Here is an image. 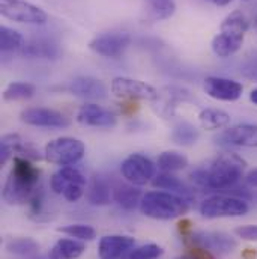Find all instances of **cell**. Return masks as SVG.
Segmentation results:
<instances>
[{
  "instance_id": "1",
  "label": "cell",
  "mask_w": 257,
  "mask_h": 259,
  "mask_svg": "<svg viewBox=\"0 0 257 259\" xmlns=\"http://www.w3.org/2000/svg\"><path fill=\"white\" fill-rule=\"evenodd\" d=\"M247 163L235 152H221L208 169H197L191 174L193 181L201 189L227 192L244 177Z\"/></svg>"
},
{
  "instance_id": "2",
  "label": "cell",
  "mask_w": 257,
  "mask_h": 259,
  "mask_svg": "<svg viewBox=\"0 0 257 259\" xmlns=\"http://www.w3.org/2000/svg\"><path fill=\"white\" fill-rule=\"evenodd\" d=\"M41 172L30 160L24 157H14L12 170L3 187V200L9 205L29 203L33 194L39 190Z\"/></svg>"
},
{
  "instance_id": "3",
  "label": "cell",
  "mask_w": 257,
  "mask_h": 259,
  "mask_svg": "<svg viewBox=\"0 0 257 259\" xmlns=\"http://www.w3.org/2000/svg\"><path fill=\"white\" fill-rule=\"evenodd\" d=\"M190 209V200L170 192H149L143 194L140 211L155 220H173L182 217Z\"/></svg>"
},
{
  "instance_id": "4",
  "label": "cell",
  "mask_w": 257,
  "mask_h": 259,
  "mask_svg": "<svg viewBox=\"0 0 257 259\" xmlns=\"http://www.w3.org/2000/svg\"><path fill=\"white\" fill-rule=\"evenodd\" d=\"M250 24L241 11H233L221 23L220 33L212 39V52L218 58L233 56L244 44L245 33Z\"/></svg>"
},
{
  "instance_id": "5",
  "label": "cell",
  "mask_w": 257,
  "mask_h": 259,
  "mask_svg": "<svg viewBox=\"0 0 257 259\" xmlns=\"http://www.w3.org/2000/svg\"><path fill=\"white\" fill-rule=\"evenodd\" d=\"M250 211L245 199L239 196L214 194L204 199L200 205V214L206 219H223V217H241Z\"/></svg>"
},
{
  "instance_id": "6",
  "label": "cell",
  "mask_w": 257,
  "mask_h": 259,
  "mask_svg": "<svg viewBox=\"0 0 257 259\" xmlns=\"http://www.w3.org/2000/svg\"><path fill=\"white\" fill-rule=\"evenodd\" d=\"M86 154V146L80 139L75 137H59L52 140L44 151L47 161L58 166H74Z\"/></svg>"
},
{
  "instance_id": "7",
  "label": "cell",
  "mask_w": 257,
  "mask_h": 259,
  "mask_svg": "<svg viewBox=\"0 0 257 259\" xmlns=\"http://www.w3.org/2000/svg\"><path fill=\"white\" fill-rule=\"evenodd\" d=\"M86 177L75 167L65 166L53 174L50 180L52 190L64 196L68 202H77L83 197L86 190Z\"/></svg>"
},
{
  "instance_id": "8",
  "label": "cell",
  "mask_w": 257,
  "mask_h": 259,
  "mask_svg": "<svg viewBox=\"0 0 257 259\" xmlns=\"http://www.w3.org/2000/svg\"><path fill=\"white\" fill-rule=\"evenodd\" d=\"M0 14L11 21L24 24H44L48 18L42 8L26 0H0Z\"/></svg>"
},
{
  "instance_id": "9",
  "label": "cell",
  "mask_w": 257,
  "mask_h": 259,
  "mask_svg": "<svg viewBox=\"0 0 257 259\" xmlns=\"http://www.w3.org/2000/svg\"><path fill=\"white\" fill-rule=\"evenodd\" d=\"M185 237V243L190 247H201L204 250H209L211 253L217 255H229L236 247L238 243L235 238H232L229 234L224 232H193Z\"/></svg>"
},
{
  "instance_id": "10",
  "label": "cell",
  "mask_w": 257,
  "mask_h": 259,
  "mask_svg": "<svg viewBox=\"0 0 257 259\" xmlns=\"http://www.w3.org/2000/svg\"><path fill=\"white\" fill-rule=\"evenodd\" d=\"M155 169L157 166L152 160L143 154H131L121 164L122 177L132 186L147 184L152 178H155Z\"/></svg>"
},
{
  "instance_id": "11",
  "label": "cell",
  "mask_w": 257,
  "mask_h": 259,
  "mask_svg": "<svg viewBox=\"0 0 257 259\" xmlns=\"http://www.w3.org/2000/svg\"><path fill=\"white\" fill-rule=\"evenodd\" d=\"M112 92L125 100H143V101H157L160 98L158 91L140 80H134L128 77H116L110 84Z\"/></svg>"
},
{
  "instance_id": "12",
  "label": "cell",
  "mask_w": 257,
  "mask_h": 259,
  "mask_svg": "<svg viewBox=\"0 0 257 259\" xmlns=\"http://www.w3.org/2000/svg\"><path fill=\"white\" fill-rule=\"evenodd\" d=\"M131 44V36L128 33L122 32H112V33H102L96 38H93L89 44L90 50L95 53L104 56L118 59L124 55V52L128 49Z\"/></svg>"
},
{
  "instance_id": "13",
  "label": "cell",
  "mask_w": 257,
  "mask_h": 259,
  "mask_svg": "<svg viewBox=\"0 0 257 259\" xmlns=\"http://www.w3.org/2000/svg\"><path fill=\"white\" fill-rule=\"evenodd\" d=\"M21 121L27 125L41 128H66L71 124L64 113L47 107H30L23 110Z\"/></svg>"
},
{
  "instance_id": "14",
  "label": "cell",
  "mask_w": 257,
  "mask_h": 259,
  "mask_svg": "<svg viewBox=\"0 0 257 259\" xmlns=\"http://www.w3.org/2000/svg\"><path fill=\"white\" fill-rule=\"evenodd\" d=\"M77 122L84 127H93V128H113L118 122V118L113 112L93 104L87 103L80 107L77 112Z\"/></svg>"
},
{
  "instance_id": "15",
  "label": "cell",
  "mask_w": 257,
  "mask_h": 259,
  "mask_svg": "<svg viewBox=\"0 0 257 259\" xmlns=\"http://www.w3.org/2000/svg\"><path fill=\"white\" fill-rule=\"evenodd\" d=\"M204 92L214 100L232 103L242 97L244 86L236 80L224 77H208L204 80Z\"/></svg>"
},
{
  "instance_id": "16",
  "label": "cell",
  "mask_w": 257,
  "mask_h": 259,
  "mask_svg": "<svg viewBox=\"0 0 257 259\" xmlns=\"http://www.w3.org/2000/svg\"><path fill=\"white\" fill-rule=\"evenodd\" d=\"M217 142L229 146L257 148V124H239L218 134Z\"/></svg>"
},
{
  "instance_id": "17",
  "label": "cell",
  "mask_w": 257,
  "mask_h": 259,
  "mask_svg": "<svg viewBox=\"0 0 257 259\" xmlns=\"http://www.w3.org/2000/svg\"><path fill=\"white\" fill-rule=\"evenodd\" d=\"M135 240L127 235H106L101 238L98 253L101 259H122L131 249H134Z\"/></svg>"
},
{
  "instance_id": "18",
  "label": "cell",
  "mask_w": 257,
  "mask_h": 259,
  "mask_svg": "<svg viewBox=\"0 0 257 259\" xmlns=\"http://www.w3.org/2000/svg\"><path fill=\"white\" fill-rule=\"evenodd\" d=\"M68 91L72 95L84 100H102L107 97L106 84L93 77H75L69 83Z\"/></svg>"
},
{
  "instance_id": "19",
  "label": "cell",
  "mask_w": 257,
  "mask_h": 259,
  "mask_svg": "<svg viewBox=\"0 0 257 259\" xmlns=\"http://www.w3.org/2000/svg\"><path fill=\"white\" fill-rule=\"evenodd\" d=\"M18 53L33 59H56L59 56V47L48 39H32L26 41Z\"/></svg>"
},
{
  "instance_id": "20",
  "label": "cell",
  "mask_w": 257,
  "mask_h": 259,
  "mask_svg": "<svg viewBox=\"0 0 257 259\" xmlns=\"http://www.w3.org/2000/svg\"><path fill=\"white\" fill-rule=\"evenodd\" d=\"M86 197L90 205L104 206V205H109L110 200L113 199V189L109 186V183L102 177H93V180L90 181L87 187Z\"/></svg>"
},
{
  "instance_id": "21",
  "label": "cell",
  "mask_w": 257,
  "mask_h": 259,
  "mask_svg": "<svg viewBox=\"0 0 257 259\" xmlns=\"http://www.w3.org/2000/svg\"><path fill=\"white\" fill-rule=\"evenodd\" d=\"M86 252V246L80 240L61 238L50 250V259H78Z\"/></svg>"
},
{
  "instance_id": "22",
  "label": "cell",
  "mask_w": 257,
  "mask_h": 259,
  "mask_svg": "<svg viewBox=\"0 0 257 259\" xmlns=\"http://www.w3.org/2000/svg\"><path fill=\"white\" fill-rule=\"evenodd\" d=\"M141 197L143 196L137 186L132 184H121L113 189V200L127 211H134L137 206H140Z\"/></svg>"
},
{
  "instance_id": "23",
  "label": "cell",
  "mask_w": 257,
  "mask_h": 259,
  "mask_svg": "<svg viewBox=\"0 0 257 259\" xmlns=\"http://www.w3.org/2000/svg\"><path fill=\"white\" fill-rule=\"evenodd\" d=\"M153 187L157 189H161V190H169L170 193L179 194L185 199L190 200L191 197V190L175 175H172L170 172H163L160 175H157L152 181Z\"/></svg>"
},
{
  "instance_id": "24",
  "label": "cell",
  "mask_w": 257,
  "mask_h": 259,
  "mask_svg": "<svg viewBox=\"0 0 257 259\" xmlns=\"http://www.w3.org/2000/svg\"><path fill=\"white\" fill-rule=\"evenodd\" d=\"M198 121L204 130H223L230 124V115L220 109H203L198 115Z\"/></svg>"
},
{
  "instance_id": "25",
  "label": "cell",
  "mask_w": 257,
  "mask_h": 259,
  "mask_svg": "<svg viewBox=\"0 0 257 259\" xmlns=\"http://www.w3.org/2000/svg\"><path fill=\"white\" fill-rule=\"evenodd\" d=\"M157 166L163 172L173 174V172L184 170L188 166V158L178 151H164L163 154H160Z\"/></svg>"
},
{
  "instance_id": "26",
  "label": "cell",
  "mask_w": 257,
  "mask_h": 259,
  "mask_svg": "<svg viewBox=\"0 0 257 259\" xmlns=\"http://www.w3.org/2000/svg\"><path fill=\"white\" fill-rule=\"evenodd\" d=\"M35 92H36V88L32 83L14 81L6 86L3 92V100L5 101H24V100L32 98Z\"/></svg>"
},
{
  "instance_id": "27",
  "label": "cell",
  "mask_w": 257,
  "mask_h": 259,
  "mask_svg": "<svg viewBox=\"0 0 257 259\" xmlns=\"http://www.w3.org/2000/svg\"><path fill=\"white\" fill-rule=\"evenodd\" d=\"M6 250L18 256H32L39 252V244L33 238H11L6 243Z\"/></svg>"
},
{
  "instance_id": "28",
  "label": "cell",
  "mask_w": 257,
  "mask_h": 259,
  "mask_svg": "<svg viewBox=\"0 0 257 259\" xmlns=\"http://www.w3.org/2000/svg\"><path fill=\"white\" fill-rule=\"evenodd\" d=\"M24 145V140L18 134H5L0 139V164H6V161L15 154L18 155L21 146Z\"/></svg>"
},
{
  "instance_id": "29",
  "label": "cell",
  "mask_w": 257,
  "mask_h": 259,
  "mask_svg": "<svg viewBox=\"0 0 257 259\" xmlns=\"http://www.w3.org/2000/svg\"><path fill=\"white\" fill-rule=\"evenodd\" d=\"M23 44H24V41H23L21 33H18L17 30L11 29L8 26L0 27V50L3 53L20 52Z\"/></svg>"
},
{
  "instance_id": "30",
  "label": "cell",
  "mask_w": 257,
  "mask_h": 259,
  "mask_svg": "<svg viewBox=\"0 0 257 259\" xmlns=\"http://www.w3.org/2000/svg\"><path fill=\"white\" fill-rule=\"evenodd\" d=\"M65 235L80 240V241H92L96 238V231L90 225H83V223H75V225H66L58 229Z\"/></svg>"
},
{
  "instance_id": "31",
  "label": "cell",
  "mask_w": 257,
  "mask_h": 259,
  "mask_svg": "<svg viewBox=\"0 0 257 259\" xmlns=\"http://www.w3.org/2000/svg\"><path fill=\"white\" fill-rule=\"evenodd\" d=\"M198 130L188 122H182L178 127H175L172 133V140L182 146H191L198 140Z\"/></svg>"
},
{
  "instance_id": "32",
  "label": "cell",
  "mask_w": 257,
  "mask_h": 259,
  "mask_svg": "<svg viewBox=\"0 0 257 259\" xmlns=\"http://www.w3.org/2000/svg\"><path fill=\"white\" fill-rule=\"evenodd\" d=\"M150 14L155 20H167L176 11L175 0H149Z\"/></svg>"
},
{
  "instance_id": "33",
  "label": "cell",
  "mask_w": 257,
  "mask_h": 259,
  "mask_svg": "<svg viewBox=\"0 0 257 259\" xmlns=\"http://www.w3.org/2000/svg\"><path fill=\"white\" fill-rule=\"evenodd\" d=\"M164 250L158 244H144L131 249L122 259H158L163 256Z\"/></svg>"
},
{
  "instance_id": "34",
  "label": "cell",
  "mask_w": 257,
  "mask_h": 259,
  "mask_svg": "<svg viewBox=\"0 0 257 259\" xmlns=\"http://www.w3.org/2000/svg\"><path fill=\"white\" fill-rule=\"evenodd\" d=\"M235 234L245 241H257V225H242L235 229Z\"/></svg>"
},
{
  "instance_id": "35",
  "label": "cell",
  "mask_w": 257,
  "mask_h": 259,
  "mask_svg": "<svg viewBox=\"0 0 257 259\" xmlns=\"http://www.w3.org/2000/svg\"><path fill=\"white\" fill-rule=\"evenodd\" d=\"M241 74L248 80L257 81V58H253L248 62H245L241 68Z\"/></svg>"
},
{
  "instance_id": "36",
  "label": "cell",
  "mask_w": 257,
  "mask_h": 259,
  "mask_svg": "<svg viewBox=\"0 0 257 259\" xmlns=\"http://www.w3.org/2000/svg\"><path fill=\"white\" fill-rule=\"evenodd\" d=\"M245 184L248 187H257V169H253L251 172L247 174L245 177Z\"/></svg>"
},
{
  "instance_id": "37",
  "label": "cell",
  "mask_w": 257,
  "mask_h": 259,
  "mask_svg": "<svg viewBox=\"0 0 257 259\" xmlns=\"http://www.w3.org/2000/svg\"><path fill=\"white\" fill-rule=\"evenodd\" d=\"M217 6H226V5H229L232 0H212Z\"/></svg>"
},
{
  "instance_id": "38",
  "label": "cell",
  "mask_w": 257,
  "mask_h": 259,
  "mask_svg": "<svg viewBox=\"0 0 257 259\" xmlns=\"http://www.w3.org/2000/svg\"><path fill=\"white\" fill-rule=\"evenodd\" d=\"M250 100H251V103H254V104L257 106V88L251 91V94H250Z\"/></svg>"
},
{
  "instance_id": "39",
  "label": "cell",
  "mask_w": 257,
  "mask_h": 259,
  "mask_svg": "<svg viewBox=\"0 0 257 259\" xmlns=\"http://www.w3.org/2000/svg\"><path fill=\"white\" fill-rule=\"evenodd\" d=\"M179 259H194V258H191L190 255H185V256H182V258H179Z\"/></svg>"
},
{
  "instance_id": "40",
  "label": "cell",
  "mask_w": 257,
  "mask_h": 259,
  "mask_svg": "<svg viewBox=\"0 0 257 259\" xmlns=\"http://www.w3.org/2000/svg\"><path fill=\"white\" fill-rule=\"evenodd\" d=\"M254 27H256V32H257V17H256V21H254Z\"/></svg>"
},
{
  "instance_id": "41",
  "label": "cell",
  "mask_w": 257,
  "mask_h": 259,
  "mask_svg": "<svg viewBox=\"0 0 257 259\" xmlns=\"http://www.w3.org/2000/svg\"><path fill=\"white\" fill-rule=\"evenodd\" d=\"M244 2H250V0H244Z\"/></svg>"
}]
</instances>
